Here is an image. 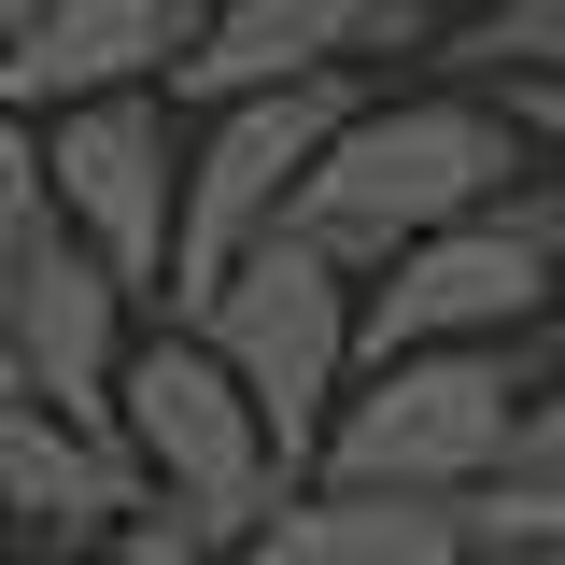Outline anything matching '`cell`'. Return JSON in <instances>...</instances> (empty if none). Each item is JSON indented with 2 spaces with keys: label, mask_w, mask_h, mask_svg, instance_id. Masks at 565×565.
Listing matches in <instances>:
<instances>
[{
  "label": "cell",
  "mask_w": 565,
  "mask_h": 565,
  "mask_svg": "<svg viewBox=\"0 0 565 565\" xmlns=\"http://www.w3.org/2000/svg\"><path fill=\"white\" fill-rule=\"evenodd\" d=\"M199 0H14L0 29V99L43 114V99H85V85H156L184 57Z\"/></svg>",
  "instance_id": "cell-10"
},
{
  "label": "cell",
  "mask_w": 565,
  "mask_h": 565,
  "mask_svg": "<svg viewBox=\"0 0 565 565\" xmlns=\"http://www.w3.org/2000/svg\"><path fill=\"white\" fill-rule=\"evenodd\" d=\"M523 170H537V141L509 128L481 85H452V71H438V85H411V99H367V85H353V114L311 141V170L282 184L269 226H297L326 269L367 282L396 241H411V226L481 212L494 184H523Z\"/></svg>",
  "instance_id": "cell-1"
},
{
  "label": "cell",
  "mask_w": 565,
  "mask_h": 565,
  "mask_svg": "<svg viewBox=\"0 0 565 565\" xmlns=\"http://www.w3.org/2000/svg\"><path fill=\"white\" fill-rule=\"evenodd\" d=\"M0 382H14V353H0Z\"/></svg>",
  "instance_id": "cell-15"
},
{
  "label": "cell",
  "mask_w": 565,
  "mask_h": 565,
  "mask_svg": "<svg viewBox=\"0 0 565 565\" xmlns=\"http://www.w3.org/2000/svg\"><path fill=\"white\" fill-rule=\"evenodd\" d=\"M537 396V326L509 340H396L353 353V382L311 424V481H396V494H452L509 452V411Z\"/></svg>",
  "instance_id": "cell-2"
},
{
  "label": "cell",
  "mask_w": 565,
  "mask_h": 565,
  "mask_svg": "<svg viewBox=\"0 0 565 565\" xmlns=\"http://www.w3.org/2000/svg\"><path fill=\"white\" fill-rule=\"evenodd\" d=\"M0 353H14V382L43 396V411L99 424L114 438V353H128V282L99 269L85 241H71L57 212L0 255Z\"/></svg>",
  "instance_id": "cell-8"
},
{
  "label": "cell",
  "mask_w": 565,
  "mask_h": 565,
  "mask_svg": "<svg viewBox=\"0 0 565 565\" xmlns=\"http://www.w3.org/2000/svg\"><path fill=\"white\" fill-rule=\"evenodd\" d=\"M128 494H141V467L99 438V424H71V411H43L29 382H0V523H14V537L99 552Z\"/></svg>",
  "instance_id": "cell-11"
},
{
  "label": "cell",
  "mask_w": 565,
  "mask_h": 565,
  "mask_svg": "<svg viewBox=\"0 0 565 565\" xmlns=\"http://www.w3.org/2000/svg\"><path fill=\"white\" fill-rule=\"evenodd\" d=\"M0 29H14V0H0Z\"/></svg>",
  "instance_id": "cell-16"
},
{
  "label": "cell",
  "mask_w": 565,
  "mask_h": 565,
  "mask_svg": "<svg viewBox=\"0 0 565 565\" xmlns=\"http://www.w3.org/2000/svg\"><path fill=\"white\" fill-rule=\"evenodd\" d=\"M184 326L226 353V382L255 396V424H269V452H282V481H297V467H311L326 396L353 382V269H326L297 226H255V241H241V255L184 297Z\"/></svg>",
  "instance_id": "cell-5"
},
{
  "label": "cell",
  "mask_w": 565,
  "mask_h": 565,
  "mask_svg": "<svg viewBox=\"0 0 565 565\" xmlns=\"http://www.w3.org/2000/svg\"><path fill=\"white\" fill-rule=\"evenodd\" d=\"M43 128H29V114H14V99H0V255H14V241H29V226H43Z\"/></svg>",
  "instance_id": "cell-14"
},
{
  "label": "cell",
  "mask_w": 565,
  "mask_h": 565,
  "mask_svg": "<svg viewBox=\"0 0 565 565\" xmlns=\"http://www.w3.org/2000/svg\"><path fill=\"white\" fill-rule=\"evenodd\" d=\"M353 85L367 71H340V57H311V71H269V85H226V99H199V141L170 156V311L199 297L255 226L282 212V184L311 170V141L353 114Z\"/></svg>",
  "instance_id": "cell-6"
},
{
  "label": "cell",
  "mask_w": 565,
  "mask_h": 565,
  "mask_svg": "<svg viewBox=\"0 0 565 565\" xmlns=\"http://www.w3.org/2000/svg\"><path fill=\"white\" fill-rule=\"evenodd\" d=\"M29 128H43V199H57V226L128 297H156L170 282V156H184L170 141V85H85V99H43Z\"/></svg>",
  "instance_id": "cell-7"
},
{
  "label": "cell",
  "mask_w": 565,
  "mask_h": 565,
  "mask_svg": "<svg viewBox=\"0 0 565 565\" xmlns=\"http://www.w3.org/2000/svg\"><path fill=\"white\" fill-rule=\"evenodd\" d=\"M114 452L141 467V494H170V509L199 523L212 552H241L255 509L282 494V452H269V424H255V396L226 382V353H212L184 311L114 353Z\"/></svg>",
  "instance_id": "cell-3"
},
{
  "label": "cell",
  "mask_w": 565,
  "mask_h": 565,
  "mask_svg": "<svg viewBox=\"0 0 565 565\" xmlns=\"http://www.w3.org/2000/svg\"><path fill=\"white\" fill-rule=\"evenodd\" d=\"M565 552V467H509L452 481V565H552Z\"/></svg>",
  "instance_id": "cell-12"
},
{
  "label": "cell",
  "mask_w": 565,
  "mask_h": 565,
  "mask_svg": "<svg viewBox=\"0 0 565 565\" xmlns=\"http://www.w3.org/2000/svg\"><path fill=\"white\" fill-rule=\"evenodd\" d=\"M424 57L452 71V85H509V71H552L565 57V0H494L467 29H424Z\"/></svg>",
  "instance_id": "cell-13"
},
{
  "label": "cell",
  "mask_w": 565,
  "mask_h": 565,
  "mask_svg": "<svg viewBox=\"0 0 565 565\" xmlns=\"http://www.w3.org/2000/svg\"><path fill=\"white\" fill-rule=\"evenodd\" d=\"M424 29H438V0H199V29H184V57L156 71L170 99H226V85H269V71H311V57H424Z\"/></svg>",
  "instance_id": "cell-9"
},
{
  "label": "cell",
  "mask_w": 565,
  "mask_h": 565,
  "mask_svg": "<svg viewBox=\"0 0 565 565\" xmlns=\"http://www.w3.org/2000/svg\"><path fill=\"white\" fill-rule=\"evenodd\" d=\"M552 255H565V199L523 170V184H494L481 212L411 226L382 269L353 282V353H396V340H523V326H552Z\"/></svg>",
  "instance_id": "cell-4"
}]
</instances>
